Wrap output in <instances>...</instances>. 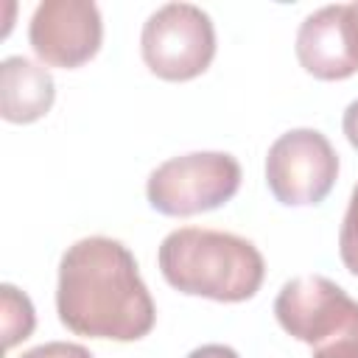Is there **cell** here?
Masks as SVG:
<instances>
[{
	"instance_id": "8992f818",
	"label": "cell",
	"mask_w": 358,
	"mask_h": 358,
	"mask_svg": "<svg viewBox=\"0 0 358 358\" xmlns=\"http://www.w3.org/2000/svg\"><path fill=\"white\" fill-rule=\"evenodd\" d=\"M103 39L101 11L92 0H42L28 25L34 53L50 64L76 70L90 62Z\"/></svg>"
},
{
	"instance_id": "6da1fadb",
	"label": "cell",
	"mask_w": 358,
	"mask_h": 358,
	"mask_svg": "<svg viewBox=\"0 0 358 358\" xmlns=\"http://www.w3.org/2000/svg\"><path fill=\"white\" fill-rule=\"evenodd\" d=\"M56 313L76 336L112 341H137L157 322L134 255L106 235L81 238L62 255Z\"/></svg>"
},
{
	"instance_id": "5bb4252c",
	"label": "cell",
	"mask_w": 358,
	"mask_h": 358,
	"mask_svg": "<svg viewBox=\"0 0 358 358\" xmlns=\"http://www.w3.org/2000/svg\"><path fill=\"white\" fill-rule=\"evenodd\" d=\"M341 126H344V134H347L350 145L358 151V101H352V103L344 109V120H341Z\"/></svg>"
},
{
	"instance_id": "52a82bcc",
	"label": "cell",
	"mask_w": 358,
	"mask_h": 358,
	"mask_svg": "<svg viewBox=\"0 0 358 358\" xmlns=\"http://www.w3.org/2000/svg\"><path fill=\"white\" fill-rule=\"evenodd\" d=\"M299 64L322 81H341L358 73V11L352 3L322 6L296 31Z\"/></svg>"
},
{
	"instance_id": "9a60e30c",
	"label": "cell",
	"mask_w": 358,
	"mask_h": 358,
	"mask_svg": "<svg viewBox=\"0 0 358 358\" xmlns=\"http://www.w3.org/2000/svg\"><path fill=\"white\" fill-rule=\"evenodd\" d=\"M187 358H241V355L227 344H201Z\"/></svg>"
},
{
	"instance_id": "5b68a950",
	"label": "cell",
	"mask_w": 358,
	"mask_h": 358,
	"mask_svg": "<svg viewBox=\"0 0 358 358\" xmlns=\"http://www.w3.org/2000/svg\"><path fill=\"white\" fill-rule=\"evenodd\" d=\"M338 179V154L316 129L280 134L266 157V182L285 207H310L327 199Z\"/></svg>"
},
{
	"instance_id": "7a4b0ae2",
	"label": "cell",
	"mask_w": 358,
	"mask_h": 358,
	"mask_svg": "<svg viewBox=\"0 0 358 358\" xmlns=\"http://www.w3.org/2000/svg\"><path fill=\"white\" fill-rule=\"evenodd\" d=\"M157 260L171 288L215 302H246L260 291L266 277L263 255L252 241L204 227L168 232Z\"/></svg>"
},
{
	"instance_id": "ba28073f",
	"label": "cell",
	"mask_w": 358,
	"mask_h": 358,
	"mask_svg": "<svg viewBox=\"0 0 358 358\" xmlns=\"http://www.w3.org/2000/svg\"><path fill=\"white\" fill-rule=\"evenodd\" d=\"M355 308L358 302L322 274H302L288 280L274 299V316L280 327L310 347L344 324Z\"/></svg>"
},
{
	"instance_id": "4fadbf2b",
	"label": "cell",
	"mask_w": 358,
	"mask_h": 358,
	"mask_svg": "<svg viewBox=\"0 0 358 358\" xmlns=\"http://www.w3.org/2000/svg\"><path fill=\"white\" fill-rule=\"evenodd\" d=\"M20 358H92V352L73 341H48V344H39L22 352Z\"/></svg>"
},
{
	"instance_id": "3957f363",
	"label": "cell",
	"mask_w": 358,
	"mask_h": 358,
	"mask_svg": "<svg viewBox=\"0 0 358 358\" xmlns=\"http://www.w3.org/2000/svg\"><path fill=\"white\" fill-rule=\"evenodd\" d=\"M241 187V162L224 151L171 157L148 176V204L173 218L199 215L227 204Z\"/></svg>"
},
{
	"instance_id": "9c48e42d",
	"label": "cell",
	"mask_w": 358,
	"mask_h": 358,
	"mask_svg": "<svg viewBox=\"0 0 358 358\" xmlns=\"http://www.w3.org/2000/svg\"><path fill=\"white\" fill-rule=\"evenodd\" d=\"M56 84L53 76L25 59L8 56L0 64V115L8 123H34L45 117L53 106Z\"/></svg>"
},
{
	"instance_id": "30bf717a",
	"label": "cell",
	"mask_w": 358,
	"mask_h": 358,
	"mask_svg": "<svg viewBox=\"0 0 358 358\" xmlns=\"http://www.w3.org/2000/svg\"><path fill=\"white\" fill-rule=\"evenodd\" d=\"M0 296H3V336H6V350H11L14 344H20L22 338L31 336L36 316H34V305L31 299L14 288L11 282L0 285Z\"/></svg>"
},
{
	"instance_id": "2e32d148",
	"label": "cell",
	"mask_w": 358,
	"mask_h": 358,
	"mask_svg": "<svg viewBox=\"0 0 358 358\" xmlns=\"http://www.w3.org/2000/svg\"><path fill=\"white\" fill-rule=\"evenodd\" d=\"M352 6H355V11H358V0H355V3H352Z\"/></svg>"
},
{
	"instance_id": "7c38bea8",
	"label": "cell",
	"mask_w": 358,
	"mask_h": 358,
	"mask_svg": "<svg viewBox=\"0 0 358 358\" xmlns=\"http://www.w3.org/2000/svg\"><path fill=\"white\" fill-rule=\"evenodd\" d=\"M338 255H341V263L347 266V271H352V274L358 277V185L352 187L350 207H347L344 221H341Z\"/></svg>"
},
{
	"instance_id": "8fae6325",
	"label": "cell",
	"mask_w": 358,
	"mask_h": 358,
	"mask_svg": "<svg viewBox=\"0 0 358 358\" xmlns=\"http://www.w3.org/2000/svg\"><path fill=\"white\" fill-rule=\"evenodd\" d=\"M310 358H358V308L344 324L313 344Z\"/></svg>"
},
{
	"instance_id": "277c9868",
	"label": "cell",
	"mask_w": 358,
	"mask_h": 358,
	"mask_svg": "<svg viewBox=\"0 0 358 358\" xmlns=\"http://www.w3.org/2000/svg\"><path fill=\"white\" fill-rule=\"evenodd\" d=\"M140 53L145 67L165 81L201 76L215 56V28L193 3H165L143 25Z\"/></svg>"
}]
</instances>
